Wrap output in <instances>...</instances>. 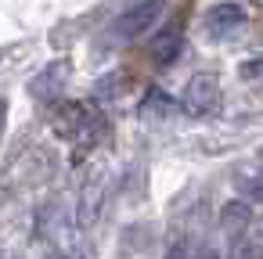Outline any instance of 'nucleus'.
I'll return each instance as SVG.
<instances>
[{
	"instance_id": "nucleus-1",
	"label": "nucleus",
	"mask_w": 263,
	"mask_h": 259,
	"mask_svg": "<svg viewBox=\"0 0 263 259\" xmlns=\"http://www.w3.org/2000/svg\"><path fill=\"white\" fill-rule=\"evenodd\" d=\"M162 11H166V0H141V4H134L130 11H123V15L116 18L112 33H116L119 40H137V36H144V33L162 18Z\"/></svg>"
},
{
	"instance_id": "nucleus-2",
	"label": "nucleus",
	"mask_w": 263,
	"mask_h": 259,
	"mask_svg": "<svg viewBox=\"0 0 263 259\" xmlns=\"http://www.w3.org/2000/svg\"><path fill=\"white\" fill-rule=\"evenodd\" d=\"M51 126L58 137H69V141H83L94 133V115L87 112V105H76V101H58L51 108Z\"/></svg>"
},
{
	"instance_id": "nucleus-3",
	"label": "nucleus",
	"mask_w": 263,
	"mask_h": 259,
	"mask_svg": "<svg viewBox=\"0 0 263 259\" xmlns=\"http://www.w3.org/2000/svg\"><path fill=\"white\" fill-rule=\"evenodd\" d=\"M216 105H220V83H216V76H213V72L191 76V83H187V90H184V108H187L191 115H205V112H213Z\"/></svg>"
},
{
	"instance_id": "nucleus-4",
	"label": "nucleus",
	"mask_w": 263,
	"mask_h": 259,
	"mask_svg": "<svg viewBox=\"0 0 263 259\" xmlns=\"http://www.w3.org/2000/svg\"><path fill=\"white\" fill-rule=\"evenodd\" d=\"M245 26V8L241 4H231V0H223V4H213L205 11V33L213 40H227L231 33H238Z\"/></svg>"
},
{
	"instance_id": "nucleus-5",
	"label": "nucleus",
	"mask_w": 263,
	"mask_h": 259,
	"mask_svg": "<svg viewBox=\"0 0 263 259\" xmlns=\"http://www.w3.org/2000/svg\"><path fill=\"white\" fill-rule=\"evenodd\" d=\"M69 72H72L69 62H51V65L29 83V94L40 97V101H58L62 90H65V83H69Z\"/></svg>"
},
{
	"instance_id": "nucleus-6",
	"label": "nucleus",
	"mask_w": 263,
	"mask_h": 259,
	"mask_svg": "<svg viewBox=\"0 0 263 259\" xmlns=\"http://www.w3.org/2000/svg\"><path fill=\"white\" fill-rule=\"evenodd\" d=\"M220 227H223V234L238 245V241L245 237V230L252 227V205H249V202H241V198L227 202V205L220 209Z\"/></svg>"
},
{
	"instance_id": "nucleus-7",
	"label": "nucleus",
	"mask_w": 263,
	"mask_h": 259,
	"mask_svg": "<svg viewBox=\"0 0 263 259\" xmlns=\"http://www.w3.org/2000/svg\"><path fill=\"white\" fill-rule=\"evenodd\" d=\"M180 44H184V36H180V33H159V36H155V51H152V54H155V62H159V65L173 62V58H177V51H180Z\"/></svg>"
},
{
	"instance_id": "nucleus-8",
	"label": "nucleus",
	"mask_w": 263,
	"mask_h": 259,
	"mask_svg": "<svg viewBox=\"0 0 263 259\" xmlns=\"http://www.w3.org/2000/svg\"><path fill=\"white\" fill-rule=\"evenodd\" d=\"M231 259H259V241H238Z\"/></svg>"
},
{
	"instance_id": "nucleus-9",
	"label": "nucleus",
	"mask_w": 263,
	"mask_h": 259,
	"mask_svg": "<svg viewBox=\"0 0 263 259\" xmlns=\"http://www.w3.org/2000/svg\"><path fill=\"white\" fill-rule=\"evenodd\" d=\"M166 259H191V252H187L184 245H173V248L166 252Z\"/></svg>"
},
{
	"instance_id": "nucleus-10",
	"label": "nucleus",
	"mask_w": 263,
	"mask_h": 259,
	"mask_svg": "<svg viewBox=\"0 0 263 259\" xmlns=\"http://www.w3.org/2000/svg\"><path fill=\"white\" fill-rule=\"evenodd\" d=\"M4 123H8V101L0 97V130H4Z\"/></svg>"
},
{
	"instance_id": "nucleus-11",
	"label": "nucleus",
	"mask_w": 263,
	"mask_h": 259,
	"mask_svg": "<svg viewBox=\"0 0 263 259\" xmlns=\"http://www.w3.org/2000/svg\"><path fill=\"white\" fill-rule=\"evenodd\" d=\"M198 259H220V255H216L213 248H202V255H198Z\"/></svg>"
},
{
	"instance_id": "nucleus-12",
	"label": "nucleus",
	"mask_w": 263,
	"mask_h": 259,
	"mask_svg": "<svg viewBox=\"0 0 263 259\" xmlns=\"http://www.w3.org/2000/svg\"><path fill=\"white\" fill-rule=\"evenodd\" d=\"M0 259H18V255L15 252H0Z\"/></svg>"
},
{
	"instance_id": "nucleus-13",
	"label": "nucleus",
	"mask_w": 263,
	"mask_h": 259,
	"mask_svg": "<svg viewBox=\"0 0 263 259\" xmlns=\"http://www.w3.org/2000/svg\"><path fill=\"white\" fill-rule=\"evenodd\" d=\"M51 259H65V255H51Z\"/></svg>"
}]
</instances>
